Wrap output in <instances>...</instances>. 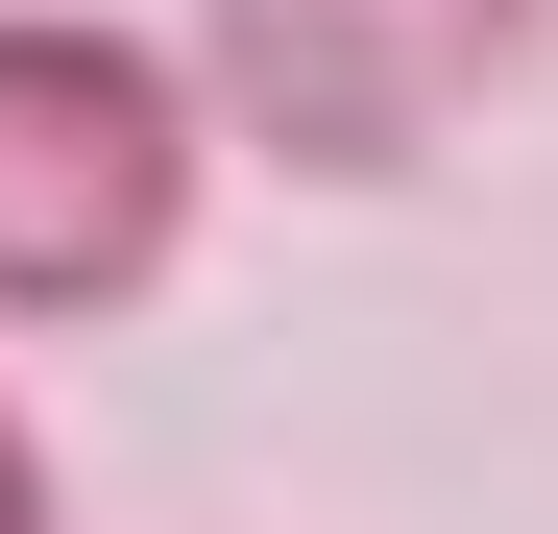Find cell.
<instances>
[{
	"instance_id": "obj_1",
	"label": "cell",
	"mask_w": 558,
	"mask_h": 534,
	"mask_svg": "<svg viewBox=\"0 0 558 534\" xmlns=\"http://www.w3.org/2000/svg\"><path fill=\"white\" fill-rule=\"evenodd\" d=\"M195 49L98 25V0H0V340H73V316H146L195 267Z\"/></svg>"
},
{
	"instance_id": "obj_2",
	"label": "cell",
	"mask_w": 558,
	"mask_h": 534,
	"mask_svg": "<svg viewBox=\"0 0 558 534\" xmlns=\"http://www.w3.org/2000/svg\"><path fill=\"white\" fill-rule=\"evenodd\" d=\"M170 49H195V122H219L243 170L389 195V170H437V146L558 49V0H195Z\"/></svg>"
}]
</instances>
